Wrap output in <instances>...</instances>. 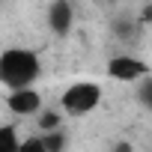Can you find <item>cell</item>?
I'll return each instance as SVG.
<instances>
[{
    "label": "cell",
    "instance_id": "obj_8",
    "mask_svg": "<svg viewBox=\"0 0 152 152\" xmlns=\"http://www.w3.org/2000/svg\"><path fill=\"white\" fill-rule=\"evenodd\" d=\"M137 99H140V104H143L146 110H152V75L140 81V87H137Z\"/></svg>",
    "mask_w": 152,
    "mask_h": 152
},
{
    "label": "cell",
    "instance_id": "obj_6",
    "mask_svg": "<svg viewBox=\"0 0 152 152\" xmlns=\"http://www.w3.org/2000/svg\"><path fill=\"white\" fill-rule=\"evenodd\" d=\"M36 125H39V134H48V131H57L63 128V110H42L36 113Z\"/></svg>",
    "mask_w": 152,
    "mask_h": 152
},
{
    "label": "cell",
    "instance_id": "obj_11",
    "mask_svg": "<svg viewBox=\"0 0 152 152\" xmlns=\"http://www.w3.org/2000/svg\"><path fill=\"white\" fill-rule=\"evenodd\" d=\"M140 24L152 27V0H146V3L140 6Z\"/></svg>",
    "mask_w": 152,
    "mask_h": 152
},
{
    "label": "cell",
    "instance_id": "obj_5",
    "mask_svg": "<svg viewBox=\"0 0 152 152\" xmlns=\"http://www.w3.org/2000/svg\"><path fill=\"white\" fill-rule=\"evenodd\" d=\"M72 24H75V6L69 0H51L48 6V30L60 39H66L72 33Z\"/></svg>",
    "mask_w": 152,
    "mask_h": 152
},
{
    "label": "cell",
    "instance_id": "obj_1",
    "mask_svg": "<svg viewBox=\"0 0 152 152\" xmlns=\"http://www.w3.org/2000/svg\"><path fill=\"white\" fill-rule=\"evenodd\" d=\"M42 75V60L33 48H6L0 54V84L6 90L33 87Z\"/></svg>",
    "mask_w": 152,
    "mask_h": 152
},
{
    "label": "cell",
    "instance_id": "obj_7",
    "mask_svg": "<svg viewBox=\"0 0 152 152\" xmlns=\"http://www.w3.org/2000/svg\"><path fill=\"white\" fill-rule=\"evenodd\" d=\"M21 137H18V128L15 125H3L0 128V152H21Z\"/></svg>",
    "mask_w": 152,
    "mask_h": 152
},
{
    "label": "cell",
    "instance_id": "obj_2",
    "mask_svg": "<svg viewBox=\"0 0 152 152\" xmlns=\"http://www.w3.org/2000/svg\"><path fill=\"white\" fill-rule=\"evenodd\" d=\"M102 104V84L96 81H75L60 96V110L66 116H87Z\"/></svg>",
    "mask_w": 152,
    "mask_h": 152
},
{
    "label": "cell",
    "instance_id": "obj_9",
    "mask_svg": "<svg viewBox=\"0 0 152 152\" xmlns=\"http://www.w3.org/2000/svg\"><path fill=\"white\" fill-rule=\"evenodd\" d=\"M42 137H45V143H48L51 152H63V146H66V134H63V128L48 131V134H42Z\"/></svg>",
    "mask_w": 152,
    "mask_h": 152
},
{
    "label": "cell",
    "instance_id": "obj_4",
    "mask_svg": "<svg viewBox=\"0 0 152 152\" xmlns=\"http://www.w3.org/2000/svg\"><path fill=\"white\" fill-rule=\"evenodd\" d=\"M42 104H45V102H42V96H39L33 87L9 90V93H6V107H9L15 116H36V113L45 110Z\"/></svg>",
    "mask_w": 152,
    "mask_h": 152
},
{
    "label": "cell",
    "instance_id": "obj_12",
    "mask_svg": "<svg viewBox=\"0 0 152 152\" xmlns=\"http://www.w3.org/2000/svg\"><path fill=\"white\" fill-rule=\"evenodd\" d=\"M110 152H134V149H131V143H128V140H119V143H113V149H110Z\"/></svg>",
    "mask_w": 152,
    "mask_h": 152
},
{
    "label": "cell",
    "instance_id": "obj_10",
    "mask_svg": "<svg viewBox=\"0 0 152 152\" xmlns=\"http://www.w3.org/2000/svg\"><path fill=\"white\" fill-rule=\"evenodd\" d=\"M21 152H51V149H48L45 137L39 134V137H27V140L21 143Z\"/></svg>",
    "mask_w": 152,
    "mask_h": 152
},
{
    "label": "cell",
    "instance_id": "obj_3",
    "mask_svg": "<svg viewBox=\"0 0 152 152\" xmlns=\"http://www.w3.org/2000/svg\"><path fill=\"white\" fill-rule=\"evenodd\" d=\"M104 72H107L110 81H119V84H140L143 78H149V66L140 57H134V54H116V57H110L107 66H104Z\"/></svg>",
    "mask_w": 152,
    "mask_h": 152
}]
</instances>
